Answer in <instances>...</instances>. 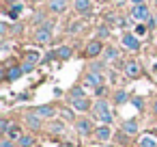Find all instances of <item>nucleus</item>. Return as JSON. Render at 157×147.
I'll return each instance as SVG.
<instances>
[{
    "label": "nucleus",
    "mask_w": 157,
    "mask_h": 147,
    "mask_svg": "<svg viewBox=\"0 0 157 147\" xmlns=\"http://www.w3.org/2000/svg\"><path fill=\"white\" fill-rule=\"evenodd\" d=\"M140 147H157V141L153 136H144V138H140Z\"/></svg>",
    "instance_id": "a878e982"
},
{
    "label": "nucleus",
    "mask_w": 157,
    "mask_h": 147,
    "mask_svg": "<svg viewBox=\"0 0 157 147\" xmlns=\"http://www.w3.org/2000/svg\"><path fill=\"white\" fill-rule=\"evenodd\" d=\"M17 145H20V147H33V145H35V138L28 136V134H24V136L17 141Z\"/></svg>",
    "instance_id": "5701e85b"
},
{
    "label": "nucleus",
    "mask_w": 157,
    "mask_h": 147,
    "mask_svg": "<svg viewBox=\"0 0 157 147\" xmlns=\"http://www.w3.org/2000/svg\"><path fill=\"white\" fill-rule=\"evenodd\" d=\"M52 28H54V24H52V22L41 24V26L35 31V39H37L39 43H48V41H52Z\"/></svg>",
    "instance_id": "f03ea898"
},
{
    "label": "nucleus",
    "mask_w": 157,
    "mask_h": 147,
    "mask_svg": "<svg viewBox=\"0 0 157 147\" xmlns=\"http://www.w3.org/2000/svg\"><path fill=\"white\" fill-rule=\"evenodd\" d=\"M50 132H54V134H63V132H65V123H60V121H52V123H50Z\"/></svg>",
    "instance_id": "4be33fe9"
},
{
    "label": "nucleus",
    "mask_w": 157,
    "mask_h": 147,
    "mask_svg": "<svg viewBox=\"0 0 157 147\" xmlns=\"http://www.w3.org/2000/svg\"><path fill=\"white\" fill-rule=\"evenodd\" d=\"M121 130L125 132V134H136L138 132V121H123V125H121Z\"/></svg>",
    "instance_id": "f3484780"
},
{
    "label": "nucleus",
    "mask_w": 157,
    "mask_h": 147,
    "mask_svg": "<svg viewBox=\"0 0 157 147\" xmlns=\"http://www.w3.org/2000/svg\"><path fill=\"white\" fill-rule=\"evenodd\" d=\"M116 56H118V50L116 48H105L103 50V63H112Z\"/></svg>",
    "instance_id": "6ab92c4d"
},
{
    "label": "nucleus",
    "mask_w": 157,
    "mask_h": 147,
    "mask_svg": "<svg viewBox=\"0 0 157 147\" xmlns=\"http://www.w3.org/2000/svg\"><path fill=\"white\" fill-rule=\"evenodd\" d=\"M0 35H7V24H0Z\"/></svg>",
    "instance_id": "c9c22d12"
},
{
    "label": "nucleus",
    "mask_w": 157,
    "mask_h": 147,
    "mask_svg": "<svg viewBox=\"0 0 157 147\" xmlns=\"http://www.w3.org/2000/svg\"><path fill=\"white\" fill-rule=\"evenodd\" d=\"M63 147H71V145H63Z\"/></svg>",
    "instance_id": "ea45409f"
},
{
    "label": "nucleus",
    "mask_w": 157,
    "mask_h": 147,
    "mask_svg": "<svg viewBox=\"0 0 157 147\" xmlns=\"http://www.w3.org/2000/svg\"><path fill=\"white\" fill-rule=\"evenodd\" d=\"M22 136H24V134H22L20 125H15V123H13V125L9 128V132H7V138H11V141H20Z\"/></svg>",
    "instance_id": "a211bd4d"
},
{
    "label": "nucleus",
    "mask_w": 157,
    "mask_h": 147,
    "mask_svg": "<svg viewBox=\"0 0 157 147\" xmlns=\"http://www.w3.org/2000/svg\"><path fill=\"white\" fill-rule=\"evenodd\" d=\"M144 33H146V26H144V24H138V26H136V33H133V35H136V37H140V35H144Z\"/></svg>",
    "instance_id": "473e14b6"
},
{
    "label": "nucleus",
    "mask_w": 157,
    "mask_h": 147,
    "mask_svg": "<svg viewBox=\"0 0 157 147\" xmlns=\"http://www.w3.org/2000/svg\"><path fill=\"white\" fill-rule=\"evenodd\" d=\"M127 100H129L127 91H116V93H114V102H116V104H125Z\"/></svg>",
    "instance_id": "393cba45"
},
{
    "label": "nucleus",
    "mask_w": 157,
    "mask_h": 147,
    "mask_svg": "<svg viewBox=\"0 0 157 147\" xmlns=\"http://www.w3.org/2000/svg\"><path fill=\"white\" fill-rule=\"evenodd\" d=\"M125 74H127L129 78H138V76L142 74V67H140V63H138V61H129V63L125 65Z\"/></svg>",
    "instance_id": "9d476101"
},
{
    "label": "nucleus",
    "mask_w": 157,
    "mask_h": 147,
    "mask_svg": "<svg viewBox=\"0 0 157 147\" xmlns=\"http://www.w3.org/2000/svg\"><path fill=\"white\" fill-rule=\"evenodd\" d=\"M84 95H86V91H84L82 87H73V89L69 91V97H71V100H75V97H84Z\"/></svg>",
    "instance_id": "b1692460"
},
{
    "label": "nucleus",
    "mask_w": 157,
    "mask_h": 147,
    "mask_svg": "<svg viewBox=\"0 0 157 147\" xmlns=\"http://www.w3.org/2000/svg\"><path fill=\"white\" fill-rule=\"evenodd\" d=\"M103 67H105V63H93V65L88 67V71H95V74H101V71H103Z\"/></svg>",
    "instance_id": "cd10ccee"
},
{
    "label": "nucleus",
    "mask_w": 157,
    "mask_h": 147,
    "mask_svg": "<svg viewBox=\"0 0 157 147\" xmlns=\"http://www.w3.org/2000/svg\"><path fill=\"white\" fill-rule=\"evenodd\" d=\"M7 2H11V5H17V2H20V0H7Z\"/></svg>",
    "instance_id": "4c0bfd02"
},
{
    "label": "nucleus",
    "mask_w": 157,
    "mask_h": 147,
    "mask_svg": "<svg viewBox=\"0 0 157 147\" xmlns=\"http://www.w3.org/2000/svg\"><path fill=\"white\" fill-rule=\"evenodd\" d=\"M0 147H15V143H13L11 138H7V136H5L2 141H0Z\"/></svg>",
    "instance_id": "2f4dec72"
},
{
    "label": "nucleus",
    "mask_w": 157,
    "mask_h": 147,
    "mask_svg": "<svg viewBox=\"0 0 157 147\" xmlns=\"http://www.w3.org/2000/svg\"><path fill=\"white\" fill-rule=\"evenodd\" d=\"M22 74H24V71H22V65H11V67L7 69V74H5V80H7V82H15Z\"/></svg>",
    "instance_id": "9b49d317"
},
{
    "label": "nucleus",
    "mask_w": 157,
    "mask_h": 147,
    "mask_svg": "<svg viewBox=\"0 0 157 147\" xmlns=\"http://www.w3.org/2000/svg\"><path fill=\"white\" fill-rule=\"evenodd\" d=\"M131 18H133V20H138V22L148 20V7H146V5H136V7H133V11H131Z\"/></svg>",
    "instance_id": "1a4fd4ad"
},
{
    "label": "nucleus",
    "mask_w": 157,
    "mask_h": 147,
    "mask_svg": "<svg viewBox=\"0 0 157 147\" xmlns=\"http://www.w3.org/2000/svg\"><path fill=\"white\" fill-rule=\"evenodd\" d=\"M75 130L82 134V136H88V134H95V125L90 119H78L75 121Z\"/></svg>",
    "instance_id": "39448f33"
},
{
    "label": "nucleus",
    "mask_w": 157,
    "mask_h": 147,
    "mask_svg": "<svg viewBox=\"0 0 157 147\" xmlns=\"http://www.w3.org/2000/svg\"><path fill=\"white\" fill-rule=\"evenodd\" d=\"M103 52V46H101V41L99 39H95V41H90L88 46H86V52H84V56H88V59H95V56H99Z\"/></svg>",
    "instance_id": "6e6552de"
},
{
    "label": "nucleus",
    "mask_w": 157,
    "mask_h": 147,
    "mask_svg": "<svg viewBox=\"0 0 157 147\" xmlns=\"http://www.w3.org/2000/svg\"><path fill=\"white\" fill-rule=\"evenodd\" d=\"M26 123H28L33 130H39V128H41V117H37V115L30 110V112L26 115Z\"/></svg>",
    "instance_id": "4468645a"
},
{
    "label": "nucleus",
    "mask_w": 157,
    "mask_h": 147,
    "mask_svg": "<svg viewBox=\"0 0 157 147\" xmlns=\"http://www.w3.org/2000/svg\"><path fill=\"white\" fill-rule=\"evenodd\" d=\"M71 104H73V108L75 110H80V112H86L88 108H90V100L84 95V97H75V100H71Z\"/></svg>",
    "instance_id": "f8f14e48"
},
{
    "label": "nucleus",
    "mask_w": 157,
    "mask_h": 147,
    "mask_svg": "<svg viewBox=\"0 0 157 147\" xmlns=\"http://www.w3.org/2000/svg\"><path fill=\"white\" fill-rule=\"evenodd\" d=\"M22 9H24V7H22L20 2H17V5H11V9H9V18H11V20H17V15L22 13Z\"/></svg>",
    "instance_id": "aec40b11"
},
{
    "label": "nucleus",
    "mask_w": 157,
    "mask_h": 147,
    "mask_svg": "<svg viewBox=\"0 0 157 147\" xmlns=\"http://www.w3.org/2000/svg\"><path fill=\"white\" fill-rule=\"evenodd\" d=\"M131 2H133V5H142V0H131Z\"/></svg>",
    "instance_id": "58836bf2"
},
{
    "label": "nucleus",
    "mask_w": 157,
    "mask_h": 147,
    "mask_svg": "<svg viewBox=\"0 0 157 147\" xmlns=\"http://www.w3.org/2000/svg\"><path fill=\"white\" fill-rule=\"evenodd\" d=\"M33 69H35V63H28V61L22 63V71H24V74H28V71H33Z\"/></svg>",
    "instance_id": "7c9ffc66"
},
{
    "label": "nucleus",
    "mask_w": 157,
    "mask_h": 147,
    "mask_svg": "<svg viewBox=\"0 0 157 147\" xmlns=\"http://www.w3.org/2000/svg\"><path fill=\"white\" fill-rule=\"evenodd\" d=\"M33 2H39V0H33Z\"/></svg>",
    "instance_id": "79ce46f5"
},
{
    "label": "nucleus",
    "mask_w": 157,
    "mask_h": 147,
    "mask_svg": "<svg viewBox=\"0 0 157 147\" xmlns=\"http://www.w3.org/2000/svg\"><path fill=\"white\" fill-rule=\"evenodd\" d=\"M131 104H133L138 110H142V108H144V100H142V97H131Z\"/></svg>",
    "instance_id": "c756f323"
},
{
    "label": "nucleus",
    "mask_w": 157,
    "mask_h": 147,
    "mask_svg": "<svg viewBox=\"0 0 157 147\" xmlns=\"http://www.w3.org/2000/svg\"><path fill=\"white\" fill-rule=\"evenodd\" d=\"M60 115H63V119H65V121H73V119H75V117H73V110H67V108H63V110H60Z\"/></svg>",
    "instance_id": "c85d7f7f"
},
{
    "label": "nucleus",
    "mask_w": 157,
    "mask_h": 147,
    "mask_svg": "<svg viewBox=\"0 0 157 147\" xmlns=\"http://www.w3.org/2000/svg\"><path fill=\"white\" fill-rule=\"evenodd\" d=\"M97 35H99V37H108V35H110V31H108V26H101V28L97 31Z\"/></svg>",
    "instance_id": "f704fd0d"
},
{
    "label": "nucleus",
    "mask_w": 157,
    "mask_h": 147,
    "mask_svg": "<svg viewBox=\"0 0 157 147\" xmlns=\"http://www.w3.org/2000/svg\"><path fill=\"white\" fill-rule=\"evenodd\" d=\"M26 61H28V63H35V65H37V63L41 61V54H39L37 50H30V52H26Z\"/></svg>",
    "instance_id": "412c9836"
},
{
    "label": "nucleus",
    "mask_w": 157,
    "mask_h": 147,
    "mask_svg": "<svg viewBox=\"0 0 157 147\" xmlns=\"http://www.w3.org/2000/svg\"><path fill=\"white\" fill-rule=\"evenodd\" d=\"M65 9H67V0H50V11L63 13Z\"/></svg>",
    "instance_id": "ddd939ff"
},
{
    "label": "nucleus",
    "mask_w": 157,
    "mask_h": 147,
    "mask_svg": "<svg viewBox=\"0 0 157 147\" xmlns=\"http://www.w3.org/2000/svg\"><path fill=\"white\" fill-rule=\"evenodd\" d=\"M155 5H157V0H155Z\"/></svg>",
    "instance_id": "37998d69"
},
{
    "label": "nucleus",
    "mask_w": 157,
    "mask_h": 147,
    "mask_svg": "<svg viewBox=\"0 0 157 147\" xmlns=\"http://www.w3.org/2000/svg\"><path fill=\"white\" fill-rule=\"evenodd\" d=\"M95 141H99V143H108L110 138H112V130H110V125H99V128H95Z\"/></svg>",
    "instance_id": "423d86ee"
},
{
    "label": "nucleus",
    "mask_w": 157,
    "mask_h": 147,
    "mask_svg": "<svg viewBox=\"0 0 157 147\" xmlns=\"http://www.w3.org/2000/svg\"><path fill=\"white\" fill-rule=\"evenodd\" d=\"M73 7L78 13H88L90 9V0H73Z\"/></svg>",
    "instance_id": "2eb2a0df"
},
{
    "label": "nucleus",
    "mask_w": 157,
    "mask_h": 147,
    "mask_svg": "<svg viewBox=\"0 0 157 147\" xmlns=\"http://www.w3.org/2000/svg\"><path fill=\"white\" fill-rule=\"evenodd\" d=\"M93 115H95V119H99L103 125H110L112 123V112H110V104L105 102V100H97L95 104H93Z\"/></svg>",
    "instance_id": "f257e3e1"
},
{
    "label": "nucleus",
    "mask_w": 157,
    "mask_h": 147,
    "mask_svg": "<svg viewBox=\"0 0 157 147\" xmlns=\"http://www.w3.org/2000/svg\"><path fill=\"white\" fill-rule=\"evenodd\" d=\"M121 43L127 48V50H140V39L136 37V35H131V33H127V35H123V39H121Z\"/></svg>",
    "instance_id": "0eeeda50"
},
{
    "label": "nucleus",
    "mask_w": 157,
    "mask_h": 147,
    "mask_svg": "<svg viewBox=\"0 0 157 147\" xmlns=\"http://www.w3.org/2000/svg\"><path fill=\"white\" fill-rule=\"evenodd\" d=\"M9 128H11V123H9L7 119H0V134H5V136H7Z\"/></svg>",
    "instance_id": "bb28decb"
},
{
    "label": "nucleus",
    "mask_w": 157,
    "mask_h": 147,
    "mask_svg": "<svg viewBox=\"0 0 157 147\" xmlns=\"http://www.w3.org/2000/svg\"><path fill=\"white\" fill-rule=\"evenodd\" d=\"M71 54H73V50H71L69 46H60V48L56 50V59H60V61H67V59H71Z\"/></svg>",
    "instance_id": "dca6fc26"
},
{
    "label": "nucleus",
    "mask_w": 157,
    "mask_h": 147,
    "mask_svg": "<svg viewBox=\"0 0 157 147\" xmlns=\"http://www.w3.org/2000/svg\"><path fill=\"white\" fill-rule=\"evenodd\" d=\"M84 84L90 87V89H101V87H103V74L86 71V76H84Z\"/></svg>",
    "instance_id": "7ed1b4c3"
},
{
    "label": "nucleus",
    "mask_w": 157,
    "mask_h": 147,
    "mask_svg": "<svg viewBox=\"0 0 157 147\" xmlns=\"http://www.w3.org/2000/svg\"><path fill=\"white\" fill-rule=\"evenodd\" d=\"M155 24H157V15H155Z\"/></svg>",
    "instance_id": "a19ab883"
},
{
    "label": "nucleus",
    "mask_w": 157,
    "mask_h": 147,
    "mask_svg": "<svg viewBox=\"0 0 157 147\" xmlns=\"http://www.w3.org/2000/svg\"><path fill=\"white\" fill-rule=\"evenodd\" d=\"M153 112H155V117H157V100H155V104H153Z\"/></svg>",
    "instance_id": "e433bc0d"
},
{
    "label": "nucleus",
    "mask_w": 157,
    "mask_h": 147,
    "mask_svg": "<svg viewBox=\"0 0 157 147\" xmlns=\"http://www.w3.org/2000/svg\"><path fill=\"white\" fill-rule=\"evenodd\" d=\"M33 22H37V24H45V15H43V13H37V15L33 18Z\"/></svg>",
    "instance_id": "72a5a7b5"
},
{
    "label": "nucleus",
    "mask_w": 157,
    "mask_h": 147,
    "mask_svg": "<svg viewBox=\"0 0 157 147\" xmlns=\"http://www.w3.org/2000/svg\"><path fill=\"white\" fill-rule=\"evenodd\" d=\"M33 112H35L37 117H41V119H52V117L56 115V110H54V106H52V104H41V106H35V108H33Z\"/></svg>",
    "instance_id": "20e7f679"
}]
</instances>
